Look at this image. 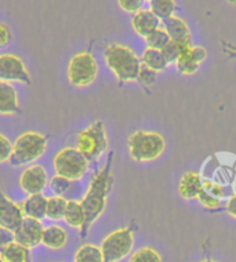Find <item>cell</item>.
Returning <instances> with one entry per match:
<instances>
[{
  "label": "cell",
  "mask_w": 236,
  "mask_h": 262,
  "mask_svg": "<svg viewBox=\"0 0 236 262\" xmlns=\"http://www.w3.org/2000/svg\"><path fill=\"white\" fill-rule=\"evenodd\" d=\"M89 164L87 160L80 150L76 146H68L61 149L55 155L53 160L55 174L69 180V181H80L83 177L89 171Z\"/></svg>",
  "instance_id": "6"
},
{
  "label": "cell",
  "mask_w": 236,
  "mask_h": 262,
  "mask_svg": "<svg viewBox=\"0 0 236 262\" xmlns=\"http://www.w3.org/2000/svg\"><path fill=\"white\" fill-rule=\"evenodd\" d=\"M156 76H158V73L155 72V71L146 68L145 65H142V67H141L140 75H138V81H140L144 87L152 86L155 81H156Z\"/></svg>",
  "instance_id": "33"
},
{
  "label": "cell",
  "mask_w": 236,
  "mask_h": 262,
  "mask_svg": "<svg viewBox=\"0 0 236 262\" xmlns=\"http://www.w3.org/2000/svg\"><path fill=\"white\" fill-rule=\"evenodd\" d=\"M112 160H114V154H109V158L104 167H101L91 178L89 189L80 202L84 210V215H86L84 226L80 231L82 237H86L91 226L96 224L97 220L104 214L106 208L108 196L114 185Z\"/></svg>",
  "instance_id": "1"
},
{
  "label": "cell",
  "mask_w": 236,
  "mask_h": 262,
  "mask_svg": "<svg viewBox=\"0 0 236 262\" xmlns=\"http://www.w3.org/2000/svg\"><path fill=\"white\" fill-rule=\"evenodd\" d=\"M146 47L155 49V50H163L164 47L170 43V37H168L167 32L164 31L163 28H158L156 31L152 32L149 36L145 37Z\"/></svg>",
  "instance_id": "26"
},
{
  "label": "cell",
  "mask_w": 236,
  "mask_h": 262,
  "mask_svg": "<svg viewBox=\"0 0 236 262\" xmlns=\"http://www.w3.org/2000/svg\"><path fill=\"white\" fill-rule=\"evenodd\" d=\"M21 112L19 108L18 93L15 87L9 81L0 80V115L10 116L18 115Z\"/></svg>",
  "instance_id": "16"
},
{
  "label": "cell",
  "mask_w": 236,
  "mask_h": 262,
  "mask_svg": "<svg viewBox=\"0 0 236 262\" xmlns=\"http://www.w3.org/2000/svg\"><path fill=\"white\" fill-rule=\"evenodd\" d=\"M43 231L45 226L39 220L33 218H24L21 225L14 231V242L23 244L24 247L32 250L39 244H41V237H43Z\"/></svg>",
  "instance_id": "12"
},
{
  "label": "cell",
  "mask_w": 236,
  "mask_h": 262,
  "mask_svg": "<svg viewBox=\"0 0 236 262\" xmlns=\"http://www.w3.org/2000/svg\"><path fill=\"white\" fill-rule=\"evenodd\" d=\"M134 247V229L132 226L111 232L101 243L104 262H119L130 255Z\"/></svg>",
  "instance_id": "8"
},
{
  "label": "cell",
  "mask_w": 236,
  "mask_h": 262,
  "mask_svg": "<svg viewBox=\"0 0 236 262\" xmlns=\"http://www.w3.org/2000/svg\"><path fill=\"white\" fill-rule=\"evenodd\" d=\"M207 58V50L200 46H185L176 61L177 71L184 76H192L199 71L200 65Z\"/></svg>",
  "instance_id": "11"
},
{
  "label": "cell",
  "mask_w": 236,
  "mask_h": 262,
  "mask_svg": "<svg viewBox=\"0 0 236 262\" xmlns=\"http://www.w3.org/2000/svg\"><path fill=\"white\" fill-rule=\"evenodd\" d=\"M198 200H199V203L203 206L204 208H207V210H217V208L221 207V199H217V198H214L211 194H209L206 190H202L198 196Z\"/></svg>",
  "instance_id": "31"
},
{
  "label": "cell",
  "mask_w": 236,
  "mask_h": 262,
  "mask_svg": "<svg viewBox=\"0 0 236 262\" xmlns=\"http://www.w3.org/2000/svg\"><path fill=\"white\" fill-rule=\"evenodd\" d=\"M202 262H217V261H213V259H210V258H207V259H204V261Z\"/></svg>",
  "instance_id": "39"
},
{
  "label": "cell",
  "mask_w": 236,
  "mask_h": 262,
  "mask_svg": "<svg viewBox=\"0 0 236 262\" xmlns=\"http://www.w3.org/2000/svg\"><path fill=\"white\" fill-rule=\"evenodd\" d=\"M68 200L64 196H51L47 199V211L46 218L50 221H61L64 220L65 210H67Z\"/></svg>",
  "instance_id": "23"
},
{
  "label": "cell",
  "mask_w": 236,
  "mask_h": 262,
  "mask_svg": "<svg viewBox=\"0 0 236 262\" xmlns=\"http://www.w3.org/2000/svg\"><path fill=\"white\" fill-rule=\"evenodd\" d=\"M24 218L25 215H24L21 204L13 202L0 189V228L14 232L21 225Z\"/></svg>",
  "instance_id": "13"
},
{
  "label": "cell",
  "mask_w": 236,
  "mask_h": 262,
  "mask_svg": "<svg viewBox=\"0 0 236 262\" xmlns=\"http://www.w3.org/2000/svg\"><path fill=\"white\" fill-rule=\"evenodd\" d=\"M127 148L130 158L134 162H154L163 155L166 149V140L156 131L137 130L128 137Z\"/></svg>",
  "instance_id": "3"
},
{
  "label": "cell",
  "mask_w": 236,
  "mask_h": 262,
  "mask_svg": "<svg viewBox=\"0 0 236 262\" xmlns=\"http://www.w3.org/2000/svg\"><path fill=\"white\" fill-rule=\"evenodd\" d=\"M0 262H3V259H2V258H0Z\"/></svg>",
  "instance_id": "41"
},
{
  "label": "cell",
  "mask_w": 236,
  "mask_h": 262,
  "mask_svg": "<svg viewBox=\"0 0 236 262\" xmlns=\"http://www.w3.org/2000/svg\"><path fill=\"white\" fill-rule=\"evenodd\" d=\"M0 258L3 262H31V250L13 242L0 251Z\"/></svg>",
  "instance_id": "21"
},
{
  "label": "cell",
  "mask_w": 236,
  "mask_h": 262,
  "mask_svg": "<svg viewBox=\"0 0 236 262\" xmlns=\"http://www.w3.org/2000/svg\"><path fill=\"white\" fill-rule=\"evenodd\" d=\"M47 145H49L47 137L40 133L36 131L24 133L13 142V154L10 159V164L14 167L31 166L46 154Z\"/></svg>",
  "instance_id": "4"
},
{
  "label": "cell",
  "mask_w": 236,
  "mask_h": 262,
  "mask_svg": "<svg viewBox=\"0 0 236 262\" xmlns=\"http://www.w3.org/2000/svg\"><path fill=\"white\" fill-rule=\"evenodd\" d=\"M71 186H72V181H69L64 177L57 176V174L49 181V188L55 196H64L71 189Z\"/></svg>",
  "instance_id": "28"
},
{
  "label": "cell",
  "mask_w": 236,
  "mask_h": 262,
  "mask_svg": "<svg viewBox=\"0 0 236 262\" xmlns=\"http://www.w3.org/2000/svg\"><path fill=\"white\" fill-rule=\"evenodd\" d=\"M145 0H118L119 7L128 14H136L137 11H140L142 9Z\"/></svg>",
  "instance_id": "34"
},
{
  "label": "cell",
  "mask_w": 236,
  "mask_h": 262,
  "mask_svg": "<svg viewBox=\"0 0 236 262\" xmlns=\"http://www.w3.org/2000/svg\"><path fill=\"white\" fill-rule=\"evenodd\" d=\"M14 242V232L0 228V251L5 249L6 246Z\"/></svg>",
  "instance_id": "36"
},
{
  "label": "cell",
  "mask_w": 236,
  "mask_h": 262,
  "mask_svg": "<svg viewBox=\"0 0 236 262\" xmlns=\"http://www.w3.org/2000/svg\"><path fill=\"white\" fill-rule=\"evenodd\" d=\"M162 28L167 32L170 40L181 46L192 45V33L188 24L177 15H171L162 21Z\"/></svg>",
  "instance_id": "14"
},
{
  "label": "cell",
  "mask_w": 236,
  "mask_h": 262,
  "mask_svg": "<svg viewBox=\"0 0 236 262\" xmlns=\"http://www.w3.org/2000/svg\"><path fill=\"white\" fill-rule=\"evenodd\" d=\"M141 62H142V65H145L146 68L152 69L156 73L164 72L170 65L167 59L164 58L162 50H155V49H149V47H146L142 53Z\"/></svg>",
  "instance_id": "22"
},
{
  "label": "cell",
  "mask_w": 236,
  "mask_h": 262,
  "mask_svg": "<svg viewBox=\"0 0 236 262\" xmlns=\"http://www.w3.org/2000/svg\"><path fill=\"white\" fill-rule=\"evenodd\" d=\"M202 181H203V178L200 177L199 172H185L178 185V193L185 200L198 199L199 193L203 190V182Z\"/></svg>",
  "instance_id": "17"
},
{
  "label": "cell",
  "mask_w": 236,
  "mask_h": 262,
  "mask_svg": "<svg viewBox=\"0 0 236 262\" xmlns=\"http://www.w3.org/2000/svg\"><path fill=\"white\" fill-rule=\"evenodd\" d=\"M108 146L109 140L105 124L101 120H96L87 128L77 133L76 148L90 163L100 160L108 150Z\"/></svg>",
  "instance_id": "5"
},
{
  "label": "cell",
  "mask_w": 236,
  "mask_h": 262,
  "mask_svg": "<svg viewBox=\"0 0 236 262\" xmlns=\"http://www.w3.org/2000/svg\"><path fill=\"white\" fill-rule=\"evenodd\" d=\"M64 221L68 224L71 228L79 229L82 231L84 226V221H86V215H84V210L80 202L76 200H68L67 204V210H65Z\"/></svg>",
  "instance_id": "20"
},
{
  "label": "cell",
  "mask_w": 236,
  "mask_h": 262,
  "mask_svg": "<svg viewBox=\"0 0 236 262\" xmlns=\"http://www.w3.org/2000/svg\"><path fill=\"white\" fill-rule=\"evenodd\" d=\"M184 47H185V46H181L178 45V43H174V41L170 40V43L164 47L163 50H162V53H163L164 58L167 59L168 63H176V61H177V58L180 57V54H181V51Z\"/></svg>",
  "instance_id": "30"
},
{
  "label": "cell",
  "mask_w": 236,
  "mask_h": 262,
  "mask_svg": "<svg viewBox=\"0 0 236 262\" xmlns=\"http://www.w3.org/2000/svg\"><path fill=\"white\" fill-rule=\"evenodd\" d=\"M203 189L207 192L209 194L217 198V199H223L225 196V189H224L223 185H220L217 182L211 181L209 178H203Z\"/></svg>",
  "instance_id": "32"
},
{
  "label": "cell",
  "mask_w": 236,
  "mask_h": 262,
  "mask_svg": "<svg viewBox=\"0 0 236 262\" xmlns=\"http://www.w3.org/2000/svg\"><path fill=\"white\" fill-rule=\"evenodd\" d=\"M104 61L119 83L138 81L142 62L136 51L128 46L120 43L108 45L104 50Z\"/></svg>",
  "instance_id": "2"
},
{
  "label": "cell",
  "mask_w": 236,
  "mask_h": 262,
  "mask_svg": "<svg viewBox=\"0 0 236 262\" xmlns=\"http://www.w3.org/2000/svg\"><path fill=\"white\" fill-rule=\"evenodd\" d=\"M221 47H223V51L228 57H231V58H235L236 59V46L229 43V41H225L223 40L221 43Z\"/></svg>",
  "instance_id": "38"
},
{
  "label": "cell",
  "mask_w": 236,
  "mask_h": 262,
  "mask_svg": "<svg viewBox=\"0 0 236 262\" xmlns=\"http://www.w3.org/2000/svg\"><path fill=\"white\" fill-rule=\"evenodd\" d=\"M75 262H104V255L98 246L87 243L77 249Z\"/></svg>",
  "instance_id": "24"
},
{
  "label": "cell",
  "mask_w": 236,
  "mask_h": 262,
  "mask_svg": "<svg viewBox=\"0 0 236 262\" xmlns=\"http://www.w3.org/2000/svg\"><path fill=\"white\" fill-rule=\"evenodd\" d=\"M11 41V31L7 24L0 23V49L10 45Z\"/></svg>",
  "instance_id": "35"
},
{
  "label": "cell",
  "mask_w": 236,
  "mask_h": 262,
  "mask_svg": "<svg viewBox=\"0 0 236 262\" xmlns=\"http://www.w3.org/2000/svg\"><path fill=\"white\" fill-rule=\"evenodd\" d=\"M98 62L90 51L73 55L68 63V80L73 87L83 89L91 86L98 76Z\"/></svg>",
  "instance_id": "7"
},
{
  "label": "cell",
  "mask_w": 236,
  "mask_h": 262,
  "mask_svg": "<svg viewBox=\"0 0 236 262\" xmlns=\"http://www.w3.org/2000/svg\"><path fill=\"white\" fill-rule=\"evenodd\" d=\"M49 174L46 168L40 164H31L21 172L19 177V186L25 193L37 194L43 193L45 189L49 186Z\"/></svg>",
  "instance_id": "10"
},
{
  "label": "cell",
  "mask_w": 236,
  "mask_h": 262,
  "mask_svg": "<svg viewBox=\"0 0 236 262\" xmlns=\"http://www.w3.org/2000/svg\"><path fill=\"white\" fill-rule=\"evenodd\" d=\"M176 7V0H149V10L160 21L174 15Z\"/></svg>",
  "instance_id": "25"
},
{
  "label": "cell",
  "mask_w": 236,
  "mask_h": 262,
  "mask_svg": "<svg viewBox=\"0 0 236 262\" xmlns=\"http://www.w3.org/2000/svg\"><path fill=\"white\" fill-rule=\"evenodd\" d=\"M132 27L138 36L145 39L152 32L162 27V21L149 9H141L140 11L133 14Z\"/></svg>",
  "instance_id": "15"
},
{
  "label": "cell",
  "mask_w": 236,
  "mask_h": 262,
  "mask_svg": "<svg viewBox=\"0 0 236 262\" xmlns=\"http://www.w3.org/2000/svg\"><path fill=\"white\" fill-rule=\"evenodd\" d=\"M11 154H13V142L5 134L0 133V164L10 162Z\"/></svg>",
  "instance_id": "29"
},
{
  "label": "cell",
  "mask_w": 236,
  "mask_h": 262,
  "mask_svg": "<svg viewBox=\"0 0 236 262\" xmlns=\"http://www.w3.org/2000/svg\"><path fill=\"white\" fill-rule=\"evenodd\" d=\"M68 243V232L62 226L49 225L46 226L41 237V244L50 250L64 249Z\"/></svg>",
  "instance_id": "19"
},
{
  "label": "cell",
  "mask_w": 236,
  "mask_h": 262,
  "mask_svg": "<svg viewBox=\"0 0 236 262\" xmlns=\"http://www.w3.org/2000/svg\"><path fill=\"white\" fill-rule=\"evenodd\" d=\"M128 262H163L160 254L152 247H141L132 254Z\"/></svg>",
  "instance_id": "27"
},
{
  "label": "cell",
  "mask_w": 236,
  "mask_h": 262,
  "mask_svg": "<svg viewBox=\"0 0 236 262\" xmlns=\"http://www.w3.org/2000/svg\"><path fill=\"white\" fill-rule=\"evenodd\" d=\"M0 80L2 81H19L31 84V75L23 59L18 55L2 54L0 55Z\"/></svg>",
  "instance_id": "9"
},
{
  "label": "cell",
  "mask_w": 236,
  "mask_h": 262,
  "mask_svg": "<svg viewBox=\"0 0 236 262\" xmlns=\"http://www.w3.org/2000/svg\"><path fill=\"white\" fill-rule=\"evenodd\" d=\"M229 3H232V5H236V0H228Z\"/></svg>",
  "instance_id": "40"
},
{
  "label": "cell",
  "mask_w": 236,
  "mask_h": 262,
  "mask_svg": "<svg viewBox=\"0 0 236 262\" xmlns=\"http://www.w3.org/2000/svg\"><path fill=\"white\" fill-rule=\"evenodd\" d=\"M47 196L43 193L29 194L27 199L21 203L24 215L33 220L43 221L46 218V211H47Z\"/></svg>",
  "instance_id": "18"
},
{
  "label": "cell",
  "mask_w": 236,
  "mask_h": 262,
  "mask_svg": "<svg viewBox=\"0 0 236 262\" xmlns=\"http://www.w3.org/2000/svg\"><path fill=\"white\" fill-rule=\"evenodd\" d=\"M225 212L236 220V194H233L231 199L227 202V204H225Z\"/></svg>",
  "instance_id": "37"
}]
</instances>
